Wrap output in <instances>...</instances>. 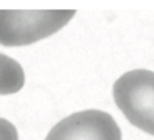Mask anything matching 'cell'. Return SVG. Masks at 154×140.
<instances>
[{
  "mask_svg": "<svg viewBox=\"0 0 154 140\" xmlns=\"http://www.w3.org/2000/svg\"><path fill=\"white\" fill-rule=\"evenodd\" d=\"M74 14L75 10H0V44L8 47L33 44L61 30Z\"/></svg>",
  "mask_w": 154,
  "mask_h": 140,
  "instance_id": "cell-1",
  "label": "cell"
},
{
  "mask_svg": "<svg viewBox=\"0 0 154 140\" xmlns=\"http://www.w3.org/2000/svg\"><path fill=\"white\" fill-rule=\"evenodd\" d=\"M113 99L131 124L146 134H154V73L134 69L113 83Z\"/></svg>",
  "mask_w": 154,
  "mask_h": 140,
  "instance_id": "cell-2",
  "label": "cell"
},
{
  "mask_svg": "<svg viewBox=\"0 0 154 140\" xmlns=\"http://www.w3.org/2000/svg\"><path fill=\"white\" fill-rule=\"evenodd\" d=\"M44 140H121V129L110 114L88 109L63 118Z\"/></svg>",
  "mask_w": 154,
  "mask_h": 140,
  "instance_id": "cell-3",
  "label": "cell"
},
{
  "mask_svg": "<svg viewBox=\"0 0 154 140\" xmlns=\"http://www.w3.org/2000/svg\"><path fill=\"white\" fill-rule=\"evenodd\" d=\"M24 69L14 58L0 54V95H14L24 88Z\"/></svg>",
  "mask_w": 154,
  "mask_h": 140,
  "instance_id": "cell-4",
  "label": "cell"
},
{
  "mask_svg": "<svg viewBox=\"0 0 154 140\" xmlns=\"http://www.w3.org/2000/svg\"><path fill=\"white\" fill-rule=\"evenodd\" d=\"M0 140H19L16 126L2 117H0Z\"/></svg>",
  "mask_w": 154,
  "mask_h": 140,
  "instance_id": "cell-5",
  "label": "cell"
}]
</instances>
